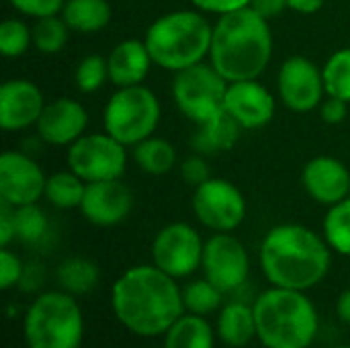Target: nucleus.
I'll list each match as a JSON object with an SVG mask.
<instances>
[{
  "label": "nucleus",
  "instance_id": "obj_9",
  "mask_svg": "<svg viewBox=\"0 0 350 348\" xmlns=\"http://www.w3.org/2000/svg\"><path fill=\"white\" fill-rule=\"evenodd\" d=\"M68 168L84 183L117 180L127 166V146L117 142L107 131L84 133L68 146Z\"/></svg>",
  "mask_w": 350,
  "mask_h": 348
},
{
  "label": "nucleus",
  "instance_id": "obj_32",
  "mask_svg": "<svg viewBox=\"0 0 350 348\" xmlns=\"http://www.w3.org/2000/svg\"><path fill=\"white\" fill-rule=\"evenodd\" d=\"M224 295L226 293H221L213 283H209L207 279H199L183 289V304L189 314L209 316L215 310H219Z\"/></svg>",
  "mask_w": 350,
  "mask_h": 348
},
{
  "label": "nucleus",
  "instance_id": "obj_44",
  "mask_svg": "<svg viewBox=\"0 0 350 348\" xmlns=\"http://www.w3.org/2000/svg\"><path fill=\"white\" fill-rule=\"evenodd\" d=\"M336 316L342 324L350 326V287L340 293V297L336 302Z\"/></svg>",
  "mask_w": 350,
  "mask_h": 348
},
{
  "label": "nucleus",
  "instance_id": "obj_42",
  "mask_svg": "<svg viewBox=\"0 0 350 348\" xmlns=\"http://www.w3.org/2000/svg\"><path fill=\"white\" fill-rule=\"evenodd\" d=\"M41 281H43V267L39 263H31L25 267L18 285L23 287V291H35L41 285Z\"/></svg>",
  "mask_w": 350,
  "mask_h": 348
},
{
  "label": "nucleus",
  "instance_id": "obj_37",
  "mask_svg": "<svg viewBox=\"0 0 350 348\" xmlns=\"http://www.w3.org/2000/svg\"><path fill=\"white\" fill-rule=\"evenodd\" d=\"M23 271L25 265L21 263V258L8 248H0V287L10 289L12 285H18Z\"/></svg>",
  "mask_w": 350,
  "mask_h": 348
},
{
  "label": "nucleus",
  "instance_id": "obj_38",
  "mask_svg": "<svg viewBox=\"0 0 350 348\" xmlns=\"http://www.w3.org/2000/svg\"><path fill=\"white\" fill-rule=\"evenodd\" d=\"M189 2L203 14H217V16L250 6V0H189Z\"/></svg>",
  "mask_w": 350,
  "mask_h": 348
},
{
  "label": "nucleus",
  "instance_id": "obj_13",
  "mask_svg": "<svg viewBox=\"0 0 350 348\" xmlns=\"http://www.w3.org/2000/svg\"><path fill=\"white\" fill-rule=\"evenodd\" d=\"M205 279L221 293H236L246 285L250 273V258L244 244L232 234H213L203 248L201 260Z\"/></svg>",
  "mask_w": 350,
  "mask_h": 348
},
{
  "label": "nucleus",
  "instance_id": "obj_43",
  "mask_svg": "<svg viewBox=\"0 0 350 348\" xmlns=\"http://www.w3.org/2000/svg\"><path fill=\"white\" fill-rule=\"evenodd\" d=\"M324 4H326V0H287V6L299 14H314Z\"/></svg>",
  "mask_w": 350,
  "mask_h": 348
},
{
  "label": "nucleus",
  "instance_id": "obj_7",
  "mask_svg": "<svg viewBox=\"0 0 350 348\" xmlns=\"http://www.w3.org/2000/svg\"><path fill=\"white\" fill-rule=\"evenodd\" d=\"M160 98L144 84L117 88L105 105L103 127L127 148L152 137L160 125Z\"/></svg>",
  "mask_w": 350,
  "mask_h": 348
},
{
  "label": "nucleus",
  "instance_id": "obj_14",
  "mask_svg": "<svg viewBox=\"0 0 350 348\" xmlns=\"http://www.w3.org/2000/svg\"><path fill=\"white\" fill-rule=\"evenodd\" d=\"M47 176L37 160L25 150H6L0 156V201L10 207L39 203L45 195Z\"/></svg>",
  "mask_w": 350,
  "mask_h": 348
},
{
  "label": "nucleus",
  "instance_id": "obj_16",
  "mask_svg": "<svg viewBox=\"0 0 350 348\" xmlns=\"http://www.w3.org/2000/svg\"><path fill=\"white\" fill-rule=\"evenodd\" d=\"M78 209L92 226L113 228L129 217L133 209V193L121 183V178L86 183V193Z\"/></svg>",
  "mask_w": 350,
  "mask_h": 348
},
{
  "label": "nucleus",
  "instance_id": "obj_10",
  "mask_svg": "<svg viewBox=\"0 0 350 348\" xmlns=\"http://www.w3.org/2000/svg\"><path fill=\"white\" fill-rule=\"evenodd\" d=\"M246 199L242 191L226 180L211 176L199 185L193 193V213L209 230L217 234H230L246 219Z\"/></svg>",
  "mask_w": 350,
  "mask_h": 348
},
{
  "label": "nucleus",
  "instance_id": "obj_20",
  "mask_svg": "<svg viewBox=\"0 0 350 348\" xmlns=\"http://www.w3.org/2000/svg\"><path fill=\"white\" fill-rule=\"evenodd\" d=\"M107 64H109V80L115 84V88L144 84V80L148 78L154 66L144 39L142 41L125 39L117 43L107 55Z\"/></svg>",
  "mask_w": 350,
  "mask_h": 348
},
{
  "label": "nucleus",
  "instance_id": "obj_45",
  "mask_svg": "<svg viewBox=\"0 0 350 348\" xmlns=\"http://www.w3.org/2000/svg\"><path fill=\"white\" fill-rule=\"evenodd\" d=\"M332 348H350V347H347V345H340V347H332Z\"/></svg>",
  "mask_w": 350,
  "mask_h": 348
},
{
  "label": "nucleus",
  "instance_id": "obj_26",
  "mask_svg": "<svg viewBox=\"0 0 350 348\" xmlns=\"http://www.w3.org/2000/svg\"><path fill=\"white\" fill-rule=\"evenodd\" d=\"M98 277H100L98 267L84 256H70L55 271V279L59 287L70 295L90 293L96 287Z\"/></svg>",
  "mask_w": 350,
  "mask_h": 348
},
{
  "label": "nucleus",
  "instance_id": "obj_35",
  "mask_svg": "<svg viewBox=\"0 0 350 348\" xmlns=\"http://www.w3.org/2000/svg\"><path fill=\"white\" fill-rule=\"evenodd\" d=\"M8 2L18 14L35 18V21L43 16L59 14L66 4V0H8Z\"/></svg>",
  "mask_w": 350,
  "mask_h": 348
},
{
  "label": "nucleus",
  "instance_id": "obj_24",
  "mask_svg": "<svg viewBox=\"0 0 350 348\" xmlns=\"http://www.w3.org/2000/svg\"><path fill=\"white\" fill-rule=\"evenodd\" d=\"M131 154H133V162L137 164V168L152 176L168 174L178 162L176 148L168 139L158 137V135H152L135 144L131 148Z\"/></svg>",
  "mask_w": 350,
  "mask_h": 348
},
{
  "label": "nucleus",
  "instance_id": "obj_8",
  "mask_svg": "<svg viewBox=\"0 0 350 348\" xmlns=\"http://www.w3.org/2000/svg\"><path fill=\"white\" fill-rule=\"evenodd\" d=\"M228 84L211 62H199L174 74L172 101L189 121L199 125L224 111Z\"/></svg>",
  "mask_w": 350,
  "mask_h": 348
},
{
  "label": "nucleus",
  "instance_id": "obj_40",
  "mask_svg": "<svg viewBox=\"0 0 350 348\" xmlns=\"http://www.w3.org/2000/svg\"><path fill=\"white\" fill-rule=\"evenodd\" d=\"M12 240H16L14 207L0 201V248H8Z\"/></svg>",
  "mask_w": 350,
  "mask_h": 348
},
{
  "label": "nucleus",
  "instance_id": "obj_36",
  "mask_svg": "<svg viewBox=\"0 0 350 348\" xmlns=\"http://www.w3.org/2000/svg\"><path fill=\"white\" fill-rule=\"evenodd\" d=\"M180 176L193 189H197L199 185L207 183L211 178V170H209V164H207L205 156L193 154V156L185 158L183 164H180Z\"/></svg>",
  "mask_w": 350,
  "mask_h": 348
},
{
  "label": "nucleus",
  "instance_id": "obj_19",
  "mask_svg": "<svg viewBox=\"0 0 350 348\" xmlns=\"http://www.w3.org/2000/svg\"><path fill=\"white\" fill-rule=\"evenodd\" d=\"M304 191L320 205L332 207L350 193V172L338 158L316 156L301 170Z\"/></svg>",
  "mask_w": 350,
  "mask_h": 348
},
{
  "label": "nucleus",
  "instance_id": "obj_39",
  "mask_svg": "<svg viewBox=\"0 0 350 348\" xmlns=\"http://www.w3.org/2000/svg\"><path fill=\"white\" fill-rule=\"evenodd\" d=\"M320 109V117L324 123L328 125H338L347 119L349 115V103L342 101V98H336V96H330L326 94V98L322 101V105L318 107Z\"/></svg>",
  "mask_w": 350,
  "mask_h": 348
},
{
  "label": "nucleus",
  "instance_id": "obj_41",
  "mask_svg": "<svg viewBox=\"0 0 350 348\" xmlns=\"http://www.w3.org/2000/svg\"><path fill=\"white\" fill-rule=\"evenodd\" d=\"M250 8L265 16L267 21L277 18L283 10H287V0H250Z\"/></svg>",
  "mask_w": 350,
  "mask_h": 348
},
{
  "label": "nucleus",
  "instance_id": "obj_2",
  "mask_svg": "<svg viewBox=\"0 0 350 348\" xmlns=\"http://www.w3.org/2000/svg\"><path fill=\"white\" fill-rule=\"evenodd\" d=\"M332 265L326 238L301 224H281L267 232L260 267L273 287L306 291L322 283Z\"/></svg>",
  "mask_w": 350,
  "mask_h": 348
},
{
  "label": "nucleus",
  "instance_id": "obj_30",
  "mask_svg": "<svg viewBox=\"0 0 350 348\" xmlns=\"http://www.w3.org/2000/svg\"><path fill=\"white\" fill-rule=\"evenodd\" d=\"M14 226H16V238L29 246H37L45 242L49 236V219L37 203L14 207Z\"/></svg>",
  "mask_w": 350,
  "mask_h": 348
},
{
  "label": "nucleus",
  "instance_id": "obj_17",
  "mask_svg": "<svg viewBox=\"0 0 350 348\" xmlns=\"http://www.w3.org/2000/svg\"><path fill=\"white\" fill-rule=\"evenodd\" d=\"M45 105L43 92L33 80L10 78L0 86V127L25 131L37 125Z\"/></svg>",
  "mask_w": 350,
  "mask_h": 348
},
{
  "label": "nucleus",
  "instance_id": "obj_5",
  "mask_svg": "<svg viewBox=\"0 0 350 348\" xmlns=\"http://www.w3.org/2000/svg\"><path fill=\"white\" fill-rule=\"evenodd\" d=\"M213 25L197 8L172 10L158 16L146 31L144 43L154 66L180 72L209 57Z\"/></svg>",
  "mask_w": 350,
  "mask_h": 348
},
{
  "label": "nucleus",
  "instance_id": "obj_1",
  "mask_svg": "<svg viewBox=\"0 0 350 348\" xmlns=\"http://www.w3.org/2000/svg\"><path fill=\"white\" fill-rule=\"evenodd\" d=\"M111 304L117 320L137 336L166 334L185 312L176 279L156 265L125 271L113 285Z\"/></svg>",
  "mask_w": 350,
  "mask_h": 348
},
{
  "label": "nucleus",
  "instance_id": "obj_46",
  "mask_svg": "<svg viewBox=\"0 0 350 348\" xmlns=\"http://www.w3.org/2000/svg\"><path fill=\"white\" fill-rule=\"evenodd\" d=\"M349 197H350V193H349Z\"/></svg>",
  "mask_w": 350,
  "mask_h": 348
},
{
  "label": "nucleus",
  "instance_id": "obj_21",
  "mask_svg": "<svg viewBox=\"0 0 350 348\" xmlns=\"http://www.w3.org/2000/svg\"><path fill=\"white\" fill-rule=\"evenodd\" d=\"M242 131L244 129L240 127V123L234 117H230L226 111H221L219 115L197 125L191 137V148L195 150V154L215 156L232 150L238 144Z\"/></svg>",
  "mask_w": 350,
  "mask_h": 348
},
{
  "label": "nucleus",
  "instance_id": "obj_3",
  "mask_svg": "<svg viewBox=\"0 0 350 348\" xmlns=\"http://www.w3.org/2000/svg\"><path fill=\"white\" fill-rule=\"evenodd\" d=\"M273 59V31L250 6L224 14L213 25L209 62L228 80H258Z\"/></svg>",
  "mask_w": 350,
  "mask_h": 348
},
{
  "label": "nucleus",
  "instance_id": "obj_4",
  "mask_svg": "<svg viewBox=\"0 0 350 348\" xmlns=\"http://www.w3.org/2000/svg\"><path fill=\"white\" fill-rule=\"evenodd\" d=\"M256 338L267 348H308L318 334L320 320L314 302L297 289L273 287L252 304Z\"/></svg>",
  "mask_w": 350,
  "mask_h": 348
},
{
  "label": "nucleus",
  "instance_id": "obj_34",
  "mask_svg": "<svg viewBox=\"0 0 350 348\" xmlns=\"http://www.w3.org/2000/svg\"><path fill=\"white\" fill-rule=\"evenodd\" d=\"M107 80H109V64L107 57L98 53L82 57L74 70V84L84 94H92L100 90Z\"/></svg>",
  "mask_w": 350,
  "mask_h": 348
},
{
  "label": "nucleus",
  "instance_id": "obj_12",
  "mask_svg": "<svg viewBox=\"0 0 350 348\" xmlns=\"http://www.w3.org/2000/svg\"><path fill=\"white\" fill-rule=\"evenodd\" d=\"M277 90L289 111L310 113L326 98L322 68L306 55H291L279 68Z\"/></svg>",
  "mask_w": 350,
  "mask_h": 348
},
{
  "label": "nucleus",
  "instance_id": "obj_31",
  "mask_svg": "<svg viewBox=\"0 0 350 348\" xmlns=\"http://www.w3.org/2000/svg\"><path fill=\"white\" fill-rule=\"evenodd\" d=\"M326 94L342 98L350 105V47L336 49L322 66Z\"/></svg>",
  "mask_w": 350,
  "mask_h": 348
},
{
  "label": "nucleus",
  "instance_id": "obj_22",
  "mask_svg": "<svg viewBox=\"0 0 350 348\" xmlns=\"http://www.w3.org/2000/svg\"><path fill=\"white\" fill-rule=\"evenodd\" d=\"M217 336L224 345L234 348L246 347L256 336L254 308L246 302H230L221 308L217 318Z\"/></svg>",
  "mask_w": 350,
  "mask_h": 348
},
{
  "label": "nucleus",
  "instance_id": "obj_27",
  "mask_svg": "<svg viewBox=\"0 0 350 348\" xmlns=\"http://www.w3.org/2000/svg\"><path fill=\"white\" fill-rule=\"evenodd\" d=\"M84 193H86V183L68 168L47 176L43 199L55 209H76L80 207Z\"/></svg>",
  "mask_w": 350,
  "mask_h": 348
},
{
  "label": "nucleus",
  "instance_id": "obj_18",
  "mask_svg": "<svg viewBox=\"0 0 350 348\" xmlns=\"http://www.w3.org/2000/svg\"><path fill=\"white\" fill-rule=\"evenodd\" d=\"M86 127L88 111L80 101L70 96L49 101L35 125L37 135L49 146H72L86 133Z\"/></svg>",
  "mask_w": 350,
  "mask_h": 348
},
{
  "label": "nucleus",
  "instance_id": "obj_11",
  "mask_svg": "<svg viewBox=\"0 0 350 348\" xmlns=\"http://www.w3.org/2000/svg\"><path fill=\"white\" fill-rule=\"evenodd\" d=\"M203 248L205 242L191 224L174 222L156 234L152 242V260L172 279H185L201 267Z\"/></svg>",
  "mask_w": 350,
  "mask_h": 348
},
{
  "label": "nucleus",
  "instance_id": "obj_33",
  "mask_svg": "<svg viewBox=\"0 0 350 348\" xmlns=\"http://www.w3.org/2000/svg\"><path fill=\"white\" fill-rule=\"evenodd\" d=\"M33 43V29L21 18H4L0 25V53L8 59L21 57Z\"/></svg>",
  "mask_w": 350,
  "mask_h": 348
},
{
  "label": "nucleus",
  "instance_id": "obj_6",
  "mask_svg": "<svg viewBox=\"0 0 350 348\" xmlns=\"http://www.w3.org/2000/svg\"><path fill=\"white\" fill-rule=\"evenodd\" d=\"M29 348H80L84 316L66 291H45L27 310L23 324Z\"/></svg>",
  "mask_w": 350,
  "mask_h": 348
},
{
  "label": "nucleus",
  "instance_id": "obj_25",
  "mask_svg": "<svg viewBox=\"0 0 350 348\" xmlns=\"http://www.w3.org/2000/svg\"><path fill=\"white\" fill-rule=\"evenodd\" d=\"M213 328L205 316H180L166 332L164 348H213Z\"/></svg>",
  "mask_w": 350,
  "mask_h": 348
},
{
  "label": "nucleus",
  "instance_id": "obj_29",
  "mask_svg": "<svg viewBox=\"0 0 350 348\" xmlns=\"http://www.w3.org/2000/svg\"><path fill=\"white\" fill-rule=\"evenodd\" d=\"M324 238L334 252L350 256V197L328 207L324 217Z\"/></svg>",
  "mask_w": 350,
  "mask_h": 348
},
{
  "label": "nucleus",
  "instance_id": "obj_15",
  "mask_svg": "<svg viewBox=\"0 0 350 348\" xmlns=\"http://www.w3.org/2000/svg\"><path fill=\"white\" fill-rule=\"evenodd\" d=\"M224 111L234 117L244 131H252L273 121L277 98L260 80H238L228 84Z\"/></svg>",
  "mask_w": 350,
  "mask_h": 348
},
{
  "label": "nucleus",
  "instance_id": "obj_28",
  "mask_svg": "<svg viewBox=\"0 0 350 348\" xmlns=\"http://www.w3.org/2000/svg\"><path fill=\"white\" fill-rule=\"evenodd\" d=\"M70 33L72 31L62 18V14L43 16L37 18L33 25V45L43 55H55L68 45Z\"/></svg>",
  "mask_w": 350,
  "mask_h": 348
},
{
  "label": "nucleus",
  "instance_id": "obj_23",
  "mask_svg": "<svg viewBox=\"0 0 350 348\" xmlns=\"http://www.w3.org/2000/svg\"><path fill=\"white\" fill-rule=\"evenodd\" d=\"M59 14L72 33L92 35L111 23L113 8L109 0H66Z\"/></svg>",
  "mask_w": 350,
  "mask_h": 348
}]
</instances>
